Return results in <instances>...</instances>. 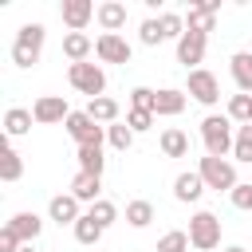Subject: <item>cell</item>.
<instances>
[{
    "mask_svg": "<svg viewBox=\"0 0 252 252\" xmlns=\"http://www.w3.org/2000/svg\"><path fill=\"white\" fill-rule=\"evenodd\" d=\"M224 252H248V248H240V244H232V248H224Z\"/></svg>",
    "mask_w": 252,
    "mask_h": 252,
    "instance_id": "f35d334b",
    "label": "cell"
},
{
    "mask_svg": "<svg viewBox=\"0 0 252 252\" xmlns=\"http://www.w3.org/2000/svg\"><path fill=\"white\" fill-rule=\"evenodd\" d=\"M91 51H94V43H91L87 32H67V35H63V55H67L71 63H87Z\"/></svg>",
    "mask_w": 252,
    "mask_h": 252,
    "instance_id": "d6986e66",
    "label": "cell"
},
{
    "mask_svg": "<svg viewBox=\"0 0 252 252\" xmlns=\"http://www.w3.org/2000/svg\"><path fill=\"white\" fill-rule=\"evenodd\" d=\"M209 185H205V177L197 173V169H185V173H177L173 177V197L181 201V205H193V201H201V193H205Z\"/></svg>",
    "mask_w": 252,
    "mask_h": 252,
    "instance_id": "7c38bea8",
    "label": "cell"
},
{
    "mask_svg": "<svg viewBox=\"0 0 252 252\" xmlns=\"http://www.w3.org/2000/svg\"><path fill=\"white\" fill-rule=\"evenodd\" d=\"M102 232H106V228H102L91 213H83V217L75 220V240H79V244H87V248H94V244L102 240Z\"/></svg>",
    "mask_w": 252,
    "mask_h": 252,
    "instance_id": "cb8c5ba5",
    "label": "cell"
},
{
    "mask_svg": "<svg viewBox=\"0 0 252 252\" xmlns=\"http://www.w3.org/2000/svg\"><path fill=\"white\" fill-rule=\"evenodd\" d=\"M158 252H189V232H181V228L165 232V236L158 240Z\"/></svg>",
    "mask_w": 252,
    "mask_h": 252,
    "instance_id": "d6a6232c",
    "label": "cell"
},
{
    "mask_svg": "<svg viewBox=\"0 0 252 252\" xmlns=\"http://www.w3.org/2000/svg\"><path fill=\"white\" fill-rule=\"evenodd\" d=\"M59 16H63V24H67L71 32H83V28H87V24L98 16V8H94L91 0H63Z\"/></svg>",
    "mask_w": 252,
    "mask_h": 252,
    "instance_id": "8fae6325",
    "label": "cell"
},
{
    "mask_svg": "<svg viewBox=\"0 0 252 252\" xmlns=\"http://www.w3.org/2000/svg\"><path fill=\"white\" fill-rule=\"evenodd\" d=\"M138 39L146 43V47H158V43H165V32H161V20H142V28H138Z\"/></svg>",
    "mask_w": 252,
    "mask_h": 252,
    "instance_id": "4dcf8cb0",
    "label": "cell"
},
{
    "mask_svg": "<svg viewBox=\"0 0 252 252\" xmlns=\"http://www.w3.org/2000/svg\"><path fill=\"white\" fill-rule=\"evenodd\" d=\"M189 244H193L197 252H213V248H220V217L209 213V209L193 213V217H189Z\"/></svg>",
    "mask_w": 252,
    "mask_h": 252,
    "instance_id": "3957f363",
    "label": "cell"
},
{
    "mask_svg": "<svg viewBox=\"0 0 252 252\" xmlns=\"http://www.w3.org/2000/svg\"><path fill=\"white\" fill-rule=\"evenodd\" d=\"M185 94L197 98L201 106H217V102H220V83H217L213 71L197 67V71H189V79H185Z\"/></svg>",
    "mask_w": 252,
    "mask_h": 252,
    "instance_id": "8992f818",
    "label": "cell"
},
{
    "mask_svg": "<svg viewBox=\"0 0 252 252\" xmlns=\"http://www.w3.org/2000/svg\"><path fill=\"white\" fill-rule=\"evenodd\" d=\"M87 213H91V217H94V220H98L102 228H110V224L118 220V205H114V201H106V197H102V201H94V205H91Z\"/></svg>",
    "mask_w": 252,
    "mask_h": 252,
    "instance_id": "1f68e13d",
    "label": "cell"
},
{
    "mask_svg": "<svg viewBox=\"0 0 252 252\" xmlns=\"http://www.w3.org/2000/svg\"><path fill=\"white\" fill-rule=\"evenodd\" d=\"M232 158H236V161H244V165H252V122H244V126H236V142H232Z\"/></svg>",
    "mask_w": 252,
    "mask_h": 252,
    "instance_id": "4316f807",
    "label": "cell"
},
{
    "mask_svg": "<svg viewBox=\"0 0 252 252\" xmlns=\"http://www.w3.org/2000/svg\"><path fill=\"white\" fill-rule=\"evenodd\" d=\"M158 20H161L165 39H181V35H185V16H177V12H161Z\"/></svg>",
    "mask_w": 252,
    "mask_h": 252,
    "instance_id": "836d02e7",
    "label": "cell"
},
{
    "mask_svg": "<svg viewBox=\"0 0 252 252\" xmlns=\"http://www.w3.org/2000/svg\"><path fill=\"white\" fill-rule=\"evenodd\" d=\"M205 47H209V35L185 32V35L177 39V63H185V71H197V63L205 59Z\"/></svg>",
    "mask_w": 252,
    "mask_h": 252,
    "instance_id": "30bf717a",
    "label": "cell"
},
{
    "mask_svg": "<svg viewBox=\"0 0 252 252\" xmlns=\"http://www.w3.org/2000/svg\"><path fill=\"white\" fill-rule=\"evenodd\" d=\"M20 252H35V244H24V248H20Z\"/></svg>",
    "mask_w": 252,
    "mask_h": 252,
    "instance_id": "ab89813d",
    "label": "cell"
},
{
    "mask_svg": "<svg viewBox=\"0 0 252 252\" xmlns=\"http://www.w3.org/2000/svg\"><path fill=\"white\" fill-rule=\"evenodd\" d=\"M63 126H67V134H71L79 146H102V138H106V126L94 122L87 110H71V118H67Z\"/></svg>",
    "mask_w": 252,
    "mask_h": 252,
    "instance_id": "52a82bcc",
    "label": "cell"
},
{
    "mask_svg": "<svg viewBox=\"0 0 252 252\" xmlns=\"http://www.w3.org/2000/svg\"><path fill=\"white\" fill-rule=\"evenodd\" d=\"M197 173H201V177H205V185H209V189H217V193H220V189H224V193H232V189L240 185V181H236V165H232L228 158H209V154H205V158H201V165H197Z\"/></svg>",
    "mask_w": 252,
    "mask_h": 252,
    "instance_id": "5b68a950",
    "label": "cell"
},
{
    "mask_svg": "<svg viewBox=\"0 0 252 252\" xmlns=\"http://www.w3.org/2000/svg\"><path fill=\"white\" fill-rule=\"evenodd\" d=\"M228 201H232L236 209H244V213H248V209H252V185H248V181H240V185L228 193Z\"/></svg>",
    "mask_w": 252,
    "mask_h": 252,
    "instance_id": "8d00e7d4",
    "label": "cell"
},
{
    "mask_svg": "<svg viewBox=\"0 0 252 252\" xmlns=\"http://www.w3.org/2000/svg\"><path fill=\"white\" fill-rule=\"evenodd\" d=\"M67 83H71L79 94H87V98H102V91H106V71H102L98 63H71V67H67Z\"/></svg>",
    "mask_w": 252,
    "mask_h": 252,
    "instance_id": "277c9868",
    "label": "cell"
},
{
    "mask_svg": "<svg viewBox=\"0 0 252 252\" xmlns=\"http://www.w3.org/2000/svg\"><path fill=\"white\" fill-rule=\"evenodd\" d=\"M98 28L102 32H110V35H118L122 28H126V20H130V12H126V4H118V0H106V4H98Z\"/></svg>",
    "mask_w": 252,
    "mask_h": 252,
    "instance_id": "9a60e30c",
    "label": "cell"
},
{
    "mask_svg": "<svg viewBox=\"0 0 252 252\" xmlns=\"http://www.w3.org/2000/svg\"><path fill=\"white\" fill-rule=\"evenodd\" d=\"M20 248H24V240L4 224V228H0V252H20Z\"/></svg>",
    "mask_w": 252,
    "mask_h": 252,
    "instance_id": "74e56055",
    "label": "cell"
},
{
    "mask_svg": "<svg viewBox=\"0 0 252 252\" xmlns=\"http://www.w3.org/2000/svg\"><path fill=\"white\" fill-rule=\"evenodd\" d=\"M0 177H4V181H20V177H24V158H20L16 150H4V154H0Z\"/></svg>",
    "mask_w": 252,
    "mask_h": 252,
    "instance_id": "83f0119b",
    "label": "cell"
},
{
    "mask_svg": "<svg viewBox=\"0 0 252 252\" xmlns=\"http://www.w3.org/2000/svg\"><path fill=\"white\" fill-rule=\"evenodd\" d=\"M32 114H35L39 126H55V122H67L71 118V106H67L63 94H39L32 102Z\"/></svg>",
    "mask_w": 252,
    "mask_h": 252,
    "instance_id": "ba28073f",
    "label": "cell"
},
{
    "mask_svg": "<svg viewBox=\"0 0 252 252\" xmlns=\"http://www.w3.org/2000/svg\"><path fill=\"white\" fill-rule=\"evenodd\" d=\"M71 197H75L79 205L102 201V177H94V173H75V177H71Z\"/></svg>",
    "mask_w": 252,
    "mask_h": 252,
    "instance_id": "5bb4252c",
    "label": "cell"
},
{
    "mask_svg": "<svg viewBox=\"0 0 252 252\" xmlns=\"http://www.w3.org/2000/svg\"><path fill=\"white\" fill-rule=\"evenodd\" d=\"M154 118H158L154 110H126V126H130L134 134H146V130L154 126Z\"/></svg>",
    "mask_w": 252,
    "mask_h": 252,
    "instance_id": "d590c367",
    "label": "cell"
},
{
    "mask_svg": "<svg viewBox=\"0 0 252 252\" xmlns=\"http://www.w3.org/2000/svg\"><path fill=\"white\" fill-rule=\"evenodd\" d=\"M43 39H47L43 24H24L16 32V43H12V63L16 67H35L39 55H43Z\"/></svg>",
    "mask_w": 252,
    "mask_h": 252,
    "instance_id": "7a4b0ae2",
    "label": "cell"
},
{
    "mask_svg": "<svg viewBox=\"0 0 252 252\" xmlns=\"http://www.w3.org/2000/svg\"><path fill=\"white\" fill-rule=\"evenodd\" d=\"M47 217H51L55 224H71V228H75V220L83 217V209H79V201H75L71 193H55V197L47 201Z\"/></svg>",
    "mask_w": 252,
    "mask_h": 252,
    "instance_id": "4fadbf2b",
    "label": "cell"
},
{
    "mask_svg": "<svg viewBox=\"0 0 252 252\" xmlns=\"http://www.w3.org/2000/svg\"><path fill=\"white\" fill-rule=\"evenodd\" d=\"M106 142H110L114 150H122V154H126V150L134 146V130H130L126 122H114V126H106Z\"/></svg>",
    "mask_w": 252,
    "mask_h": 252,
    "instance_id": "f1b7e54d",
    "label": "cell"
},
{
    "mask_svg": "<svg viewBox=\"0 0 252 252\" xmlns=\"http://www.w3.org/2000/svg\"><path fill=\"white\" fill-rule=\"evenodd\" d=\"M87 114H91L94 122H102V126H114V122H118V102H114L110 94L91 98V102H87Z\"/></svg>",
    "mask_w": 252,
    "mask_h": 252,
    "instance_id": "603a6c76",
    "label": "cell"
},
{
    "mask_svg": "<svg viewBox=\"0 0 252 252\" xmlns=\"http://www.w3.org/2000/svg\"><path fill=\"white\" fill-rule=\"evenodd\" d=\"M8 228H12L24 244H35V236L43 232V217H39V213H16V217L8 220Z\"/></svg>",
    "mask_w": 252,
    "mask_h": 252,
    "instance_id": "e0dca14e",
    "label": "cell"
},
{
    "mask_svg": "<svg viewBox=\"0 0 252 252\" xmlns=\"http://www.w3.org/2000/svg\"><path fill=\"white\" fill-rule=\"evenodd\" d=\"M94 55L102 59V63H130V55H134V47L122 39V35H110V32H102L98 39H94Z\"/></svg>",
    "mask_w": 252,
    "mask_h": 252,
    "instance_id": "9c48e42d",
    "label": "cell"
},
{
    "mask_svg": "<svg viewBox=\"0 0 252 252\" xmlns=\"http://www.w3.org/2000/svg\"><path fill=\"white\" fill-rule=\"evenodd\" d=\"M150 220H154V205H150V201L138 197V201L126 205V224H130V228H146Z\"/></svg>",
    "mask_w": 252,
    "mask_h": 252,
    "instance_id": "484cf974",
    "label": "cell"
},
{
    "mask_svg": "<svg viewBox=\"0 0 252 252\" xmlns=\"http://www.w3.org/2000/svg\"><path fill=\"white\" fill-rule=\"evenodd\" d=\"M161 154L165 158H185L189 154V134L185 130H177V126H169V130H161Z\"/></svg>",
    "mask_w": 252,
    "mask_h": 252,
    "instance_id": "7402d4cb",
    "label": "cell"
},
{
    "mask_svg": "<svg viewBox=\"0 0 252 252\" xmlns=\"http://www.w3.org/2000/svg\"><path fill=\"white\" fill-rule=\"evenodd\" d=\"M185 102H189L185 91H177V87H161V91H158V106H154V114H158V118H177V114L185 110Z\"/></svg>",
    "mask_w": 252,
    "mask_h": 252,
    "instance_id": "2e32d148",
    "label": "cell"
},
{
    "mask_svg": "<svg viewBox=\"0 0 252 252\" xmlns=\"http://www.w3.org/2000/svg\"><path fill=\"white\" fill-rule=\"evenodd\" d=\"M201 142L209 158H228L236 142V122L228 114H205L201 118Z\"/></svg>",
    "mask_w": 252,
    "mask_h": 252,
    "instance_id": "6da1fadb",
    "label": "cell"
},
{
    "mask_svg": "<svg viewBox=\"0 0 252 252\" xmlns=\"http://www.w3.org/2000/svg\"><path fill=\"white\" fill-rule=\"evenodd\" d=\"M228 71H232L240 94H252V51H236V55L228 59Z\"/></svg>",
    "mask_w": 252,
    "mask_h": 252,
    "instance_id": "44dd1931",
    "label": "cell"
},
{
    "mask_svg": "<svg viewBox=\"0 0 252 252\" xmlns=\"http://www.w3.org/2000/svg\"><path fill=\"white\" fill-rule=\"evenodd\" d=\"M102 169H106L102 146H79V173H94V177H102Z\"/></svg>",
    "mask_w": 252,
    "mask_h": 252,
    "instance_id": "d4e9b609",
    "label": "cell"
},
{
    "mask_svg": "<svg viewBox=\"0 0 252 252\" xmlns=\"http://www.w3.org/2000/svg\"><path fill=\"white\" fill-rule=\"evenodd\" d=\"M32 122H35V114L24 110V106H8V110H4V134H8V138H24V134L32 130Z\"/></svg>",
    "mask_w": 252,
    "mask_h": 252,
    "instance_id": "ffe728a7",
    "label": "cell"
},
{
    "mask_svg": "<svg viewBox=\"0 0 252 252\" xmlns=\"http://www.w3.org/2000/svg\"><path fill=\"white\" fill-rule=\"evenodd\" d=\"M154 106H158V91H150V87L130 91V110H154Z\"/></svg>",
    "mask_w": 252,
    "mask_h": 252,
    "instance_id": "e575fe53",
    "label": "cell"
},
{
    "mask_svg": "<svg viewBox=\"0 0 252 252\" xmlns=\"http://www.w3.org/2000/svg\"><path fill=\"white\" fill-rule=\"evenodd\" d=\"M213 24H217V4H193L189 16H185V32H201V35H209Z\"/></svg>",
    "mask_w": 252,
    "mask_h": 252,
    "instance_id": "ac0fdd59",
    "label": "cell"
},
{
    "mask_svg": "<svg viewBox=\"0 0 252 252\" xmlns=\"http://www.w3.org/2000/svg\"><path fill=\"white\" fill-rule=\"evenodd\" d=\"M228 118L240 122V126L252 122V94H232V98H228Z\"/></svg>",
    "mask_w": 252,
    "mask_h": 252,
    "instance_id": "f546056e",
    "label": "cell"
}]
</instances>
